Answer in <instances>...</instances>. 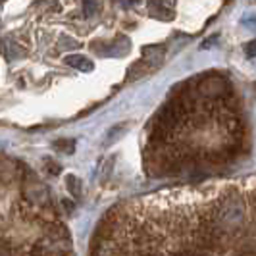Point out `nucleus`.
I'll list each match as a JSON object with an SVG mask.
<instances>
[{
	"label": "nucleus",
	"instance_id": "f257e3e1",
	"mask_svg": "<svg viewBox=\"0 0 256 256\" xmlns=\"http://www.w3.org/2000/svg\"><path fill=\"white\" fill-rule=\"evenodd\" d=\"M66 64L76 68L79 72H92V68H94V64L90 62L89 58H87V56H81V54H72V56H68V58H66Z\"/></svg>",
	"mask_w": 256,
	"mask_h": 256
},
{
	"label": "nucleus",
	"instance_id": "f03ea898",
	"mask_svg": "<svg viewBox=\"0 0 256 256\" xmlns=\"http://www.w3.org/2000/svg\"><path fill=\"white\" fill-rule=\"evenodd\" d=\"M148 8H150V14L156 18H164V20L172 18V12H168V8L164 6L162 0H148Z\"/></svg>",
	"mask_w": 256,
	"mask_h": 256
},
{
	"label": "nucleus",
	"instance_id": "7ed1b4c3",
	"mask_svg": "<svg viewBox=\"0 0 256 256\" xmlns=\"http://www.w3.org/2000/svg\"><path fill=\"white\" fill-rule=\"evenodd\" d=\"M126 128H128V124H118V126H114L112 129H108L104 144H112V142H116L118 139H122V135L126 133Z\"/></svg>",
	"mask_w": 256,
	"mask_h": 256
},
{
	"label": "nucleus",
	"instance_id": "20e7f679",
	"mask_svg": "<svg viewBox=\"0 0 256 256\" xmlns=\"http://www.w3.org/2000/svg\"><path fill=\"white\" fill-rule=\"evenodd\" d=\"M66 185H68V189H70V192L74 194V196H81V191H83V187H81V181L77 180L76 176H68L66 178Z\"/></svg>",
	"mask_w": 256,
	"mask_h": 256
},
{
	"label": "nucleus",
	"instance_id": "39448f33",
	"mask_svg": "<svg viewBox=\"0 0 256 256\" xmlns=\"http://www.w3.org/2000/svg\"><path fill=\"white\" fill-rule=\"evenodd\" d=\"M54 146H56L58 150H62V152L72 154L76 150V141H72V139H62V141L54 142Z\"/></svg>",
	"mask_w": 256,
	"mask_h": 256
},
{
	"label": "nucleus",
	"instance_id": "423d86ee",
	"mask_svg": "<svg viewBox=\"0 0 256 256\" xmlns=\"http://www.w3.org/2000/svg\"><path fill=\"white\" fill-rule=\"evenodd\" d=\"M98 8H100L98 0H83V14H85L87 18L94 16V14L98 12Z\"/></svg>",
	"mask_w": 256,
	"mask_h": 256
},
{
	"label": "nucleus",
	"instance_id": "0eeeda50",
	"mask_svg": "<svg viewBox=\"0 0 256 256\" xmlns=\"http://www.w3.org/2000/svg\"><path fill=\"white\" fill-rule=\"evenodd\" d=\"M244 54H246L248 58H254V56H256V38L244 44Z\"/></svg>",
	"mask_w": 256,
	"mask_h": 256
},
{
	"label": "nucleus",
	"instance_id": "6e6552de",
	"mask_svg": "<svg viewBox=\"0 0 256 256\" xmlns=\"http://www.w3.org/2000/svg\"><path fill=\"white\" fill-rule=\"evenodd\" d=\"M0 256H12V244L8 241H0Z\"/></svg>",
	"mask_w": 256,
	"mask_h": 256
},
{
	"label": "nucleus",
	"instance_id": "1a4fd4ad",
	"mask_svg": "<svg viewBox=\"0 0 256 256\" xmlns=\"http://www.w3.org/2000/svg\"><path fill=\"white\" fill-rule=\"evenodd\" d=\"M216 40H218V35H214V37L206 38L204 42H202V48H208V46H210V44H212V42H216Z\"/></svg>",
	"mask_w": 256,
	"mask_h": 256
},
{
	"label": "nucleus",
	"instance_id": "9d476101",
	"mask_svg": "<svg viewBox=\"0 0 256 256\" xmlns=\"http://www.w3.org/2000/svg\"><path fill=\"white\" fill-rule=\"evenodd\" d=\"M135 2H139V0H124V4L129 6V4H135Z\"/></svg>",
	"mask_w": 256,
	"mask_h": 256
},
{
	"label": "nucleus",
	"instance_id": "9b49d317",
	"mask_svg": "<svg viewBox=\"0 0 256 256\" xmlns=\"http://www.w3.org/2000/svg\"><path fill=\"white\" fill-rule=\"evenodd\" d=\"M0 8H2V4H0Z\"/></svg>",
	"mask_w": 256,
	"mask_h": 256
}]
</instances>
